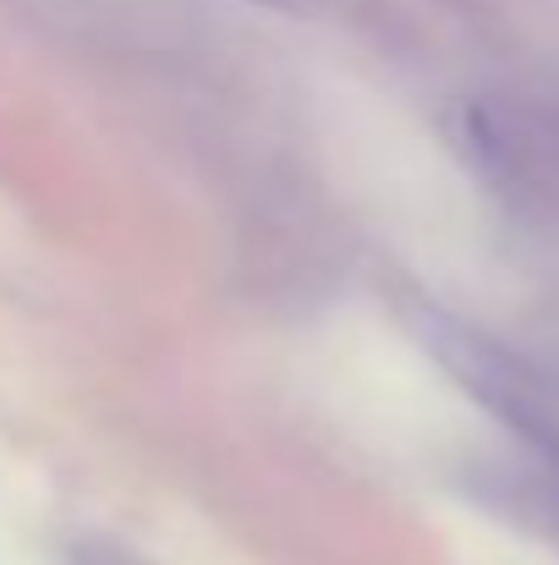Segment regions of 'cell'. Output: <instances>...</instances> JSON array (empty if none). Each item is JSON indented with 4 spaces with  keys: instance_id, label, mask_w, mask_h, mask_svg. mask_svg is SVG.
<instances>
[{
    "instance_id": "1",
    "label": "cell",
    "mask_w": 559,
    "mask_h": 565,
    "mask_svg": "<svg viewBox=\"0 0 559 565\" xmlns=\"http://www.w3.org/2000/svg\"><path fill=\"white\" fill-rule=\"evenodd\" d=\"M428 347L466 379L472 395H483L499 417H510L516 434H527L538 450L559 461V390L538 369H527L488 335H472L466 324H444V319L428 330Z\"/></svg>"
},
{
    "instance_id": "2",
    "label": "cell",
    "mask_w": 559,
    "mask_h": 565,
    "mask_svg": "<svg viewBox=\"0 0 559 565\" xmlns=\"http://www.w3.org/2000/svg\"><path fill=\"white\" fill-rule=\"evenodd\" d=\"M258 6H308V0H258Z\"/></svg>"
},
{
    "instance_id": "3",
    "label": "cell",
    "mask_w": 559,
    "mask_h": 565,
    "mask_svg": "<svg viewBox=\"0 0 559 565\" xmlns=\"http://www.w3.org/2000/svg\"><path fill=\"white\" fill-rule=\"evenodd\" d=\"M555 516H559V494H555Z\"/></svg>"
}]
</instances>
